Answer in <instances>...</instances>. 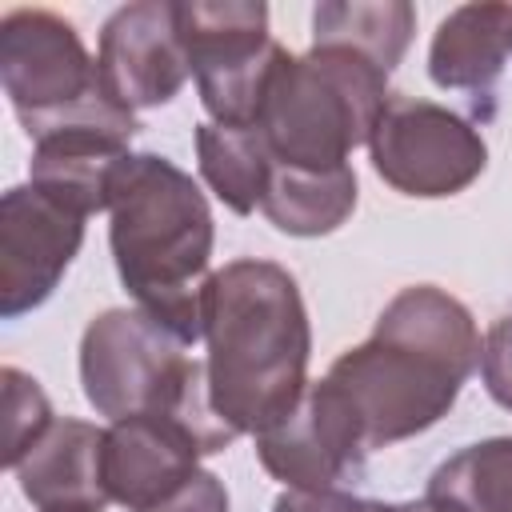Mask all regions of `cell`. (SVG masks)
<instances>
[{
  "instance_id": "cell-8",
  "label": "cell",
  "mask_w": 512,
  "mask_h": 512,
  "mask_svg": "<svg viewBox=\"0 0 512 512\" xmlns=\"http://www.w3.org/2000/svg\"><path fill=\"white\" fill-rule=\"evenodd\" d=\"M0 84L28 128L52 112H64L100 88L96 56H88L80 32L48 8H16L0 20Z\"/></svg>"
},
{
  "instance_id": "cell-7",
  "label": "cell",
  "mask_w": 512,
  "mask_h": 512,
  "mask_svg": "<svg viewBox=\"0 0 512 512\" xmlns=\"http://www.w3.org/2000/svg\"><path fill=\"white\" fill-rule=\"evenodd\" d=\"M372 168L384 184L416 200H440L464 192L488 168V144L460 112L392 92L372 136Z\"/></svg>"
},
{
  "instance_id": "cell-6",
  "label": "cell",
  "mask_w": 512,
  "mask_h": 512,
  "mask_svg": "<svg viewBox=\"0 0 512 512\" xmlns=\"http://www.w3.org/2000/svg\"><path fill=\"white\" fill-rule=\"evenodd\" d=\"M176 28L212 124L256 128L284 44L260 0H176Z\"/></svg>"
},
{
  "instance_id": "cell-9",
  "label": "cell",
  "mask_w": 512,
  "mask_h": 512,
  "mask_svg": "<svg viewBox=\"0 0 512 512\" xmlns=\"http://www.w3.org/2000/svg\"><path fill=\"white\" fill-rule=\"evenodd\" d=\"M80 212L56 204L32 184L0 196V316L16 320L40 308L84 244Z\"/></svg>"
},
{
  "instance_id": "cell-19",
  "label": "cell",
  "mask_w": 512,
  "mask_h": 512,
  "mask_svg": "<svg viewBox=\"0 0 512 512\" xmlns=\"http://www.w3.org/2000/svg\"><path fill=\"white\" fill-rule=\"evenodd\" d=\"M424 500L436 512H512V436L452 452L428 476Z\"/></svg>"
},
{
  "instance_id": "cell-16",
  "label": "cell",
  "mask_w": 512,
  "mask_h": 512,
  "mask_svg": "<svg viewBox=\"0 0 512 512\" xmlns=\"http://www.w3.org/2000/svg\"><path fill=\"white\" fill-rule=\"evenodd\" d=\"M356 208V172L352 164L312 172L276 164L260 212L288 236H328Z\"/></svg>"
},
{
  "instance_id": "cell-1",
  "label": "cell",
  "mask_w": 512,
  "mask_h": 512,
  "mask_svg": "<svg viewBox=\"0 0 512 512\" xmlns=\"http://www.w3.org/2000/svg\"><path fill=\"white\" fill-rule=\"evenodd\" d=\"M472 312L436 284L400 288L364 344L340 352L320 376L356 428L364 452L428 432L456 404L480 364Z\"/></svg>"
},
{
  "instance_id": "cell-13",
  "label": "cell",
  "mask_w": 512,
  "mask_h": 512,
  "mask_svg": "<svg viewBox=\"0 0 512 512\" xmlns=\"http://www.w3.org/2000/svg\"><path fill=\"white\" fill-rule=\"evenodd\" d=\"M12 472L36 512H104L112 504L104 488V428L76 416H56Z\"/></svg>"
},
{
  "instance_id": "cell-14",
  "label": "cell",
  "mask_w": 512,
  "mask_h": 512,
  "mask_svg": "<svg viewBox=\"0 0 512 512\" xmlns=\"http://www.w3.org/2000/svg\"><path fill=\"white\" fill-rule=\"evenodd\" d=\"M512 52V4L452 8L428 48V76L436 88L488 92Z\"/></svg>"
},
{
  "instance_id": "cell-21",
  "label": "cell",
  "mask_w": 512,
  "mask_h": 512,
  "mask_svg": "<svg viewBox=\"0 0 512 512\" xmlns=\"http://www.w3.org/2000/svg\"><path fill=\"white\" fill-rule=\"evenodd\" d=\"M480 380L488 388V396L512 412V312H504L480 348Z\"/></svg>"
},
{
  "instance_id": "cell-18",
  "label": "cell",
  "mask_w": 512,
  "mask_h": 512,
  "mask_svg": "<svg viewBox=\"0 0 512 512\" xmlns=\"http://www.w3.org/2000/svg\"><path fill=\"white\" fill-rule=\"evenodd\" d=\"M196 160L208 188L236 212L248 216L260 208L272 180V152L260 128H228V124H196Z\"/></svg>"
},
{
  "instance_id": "cell-4",
  "label": "cell",
  "mask_w": 512,
  "mask_h": 512,
  "mask_svg": "<svg viewBox=\"0 0 512 512\" xmlns=\"http://www.w3.org/2000/svg\"><path fill=\"white\" fill-rule=\"evenodd\" d=\"M80 384L88 404L108 420L128 416H176L204 452H224L236 432L216 416L208 400L204 360L188 356V344L172 336L144 308H108L80 336Z\"/></svg>"
},
{
  "instance_id": "cell-24",
  "label": "cell",
  "mask_w": 512,
  "mask_h": 512,
  "mask_svg": "<svg viewBox=\"0 0 512 512\" xmlns=\"http://www.w3.org/2000/svg\"><path fill=\"white\" fill-rule=\"evenodd\" d=\"M400 512H436L428 500H408V504H400Z\"/></svg>"
},
{
  "instance_id": "cell-3",
  "label": "cell",
  "mask_w": 512,
  "mask_h": 512,
  "mask_svg": "<svg viewBox=\"0 0 512 512\" xmlns=\"http://www.w3.org/2000/svg\"><path fill=\"white\" fill-rule=\"evenodd\" d=\"M108 244L136 308L188 348L204 340V272L212 260V208L200 184L156 152H128L108 188Z\"/></svg>"
},
{
  "instance_id": "cell-10",
  "label": "cell",
  "mask_w": 512,
  "mask_h": 512,
  "mask_svg": "<svg viewBox=\"0 0 512 512\" xmlns=\"http://www.w3.org/2000/svg\"><path fill=\"white\" fill-rule=\"evenodd\" d=\"M96 72L104 92L128 112L160 108L176 100V92L192 76V64L176 28V4L136 0L116 8L100 28Z\"/></svg>"
},
{
  "instance_id": "cell-15",
  "label": "cell",
  "mask_w": 512,
  "mask_h": 512,
  "mask_svg": "<svg viewBox=\"0 0 512 512\" xmlns=\"http://www.w3.org/2000/svg\"><path fill=\"white\" fill-rule=\"evenodd\" d=\"M124 156H128V148L108 144V140H92V136L40 140V144H32L28 184L40 188L44 196H52L56 204L80 212V216L108 212L112 172Z\"/></svg>"
},
{
  "instance_id": "cell-17",
  "label": "cell",
  "mask_w": 512,
  "mask_h": 512,
  "mask_svg": "<svg viewBox=\"0 0 512 512\" xmlns=\"http://www.w3.org/2000/svg\"><path fill=\"white\" fill-rule=\"evenodd\" d=\"M416 32V8L404 0H324L312 8V44L352 48L392 72Z\"/></svg>"
},
{
  "instance_id": "cell-23",
  "label": "cell",
  "mask_w": 512,
  "mask_h": 512,
  "mask_svg": "<svg viewBox=\"0 0 512 512\" xmlns=\"http://www.w3.org/2000/svg\"><path fill=\"white\" fill-rule=\"evenodd\" d=\"M144 512H228V492H224V484H220V476H212V472H196L188 484H180L168 500H160V504H152V508H144Z\"/></svg>"
},
{
  "instance_id": "cell-22",
  "label": "cell",
  "mask_w": 512,
  "mask_h": 512,
  "mask_svg": "<svg viewBox=\"0 0 512 512\" xmlns=\"http://www.w3.org/2000/svg\"><path fill=\"white\" fill-rule=\"evenodd\" d=\"M272 512H400V504L352 496V492H340V488H324V492H296V488H284V492L272 500Z\"/></svg>"
},
{
  "instance_id": "cell-12",
  "label": "cell",
  "mask_w": 512,
  "mask_h": 512,
  "mask_svg": "<svg viewBox=\"0 0 512 512\" xmlns=\"http://www.w3.org/2000/svg\"><path fill=\"white\" fill-rule=\"evenodd\" d=\"M204 444L176 416H128L104 428V488L112 504L144 512L200 472Z\"/></svg>"
},
{
  "instance_id": "cell-20",
  "label": "cell",
  "mask_w": 512,
  "mask_h": 512,
  "mask_svg": "<svg viewBox=\"0 0 512 512\" xmlns=\"http://www.w3.org/2000/svg\"><path fill=\"white\" fill-rule=\"evenodd\" d=\"M0 384H4V468H16L28 456V448L52 428L56 416L44 388L16 364L0 368Z\"/></svg>"
},
{
  "instance_id": "cell-11",
  "label": "cell",
  "mask_w": 512,
  "mask_h": 512,
  "mask_svg": "<svg viewBox=\"0 0 512 512\" xmlns=\"http://www.w3.org/2000/svg\"><path fill=\"white\" fill-rule=\"evenodd\" d=\"M256 456L268 476L296 492H324L364 472V444L324 384H308L304 400L256 436Z\"/></svg>"
},
{
  "instance_id": "cell-5",
  "label": "cell",
  "mask_w": 512,
  "mask_h": 512,
  "mask_svg": "<svg viewBox=\"0 0 512 512\" xmlns=\"http://www.w3.org/2000/svg\"><path fill=\"white\" fill-rule=\"evenodd\" d=\"M388 96V72L352 48H284L256 128L276 164L328 172L368 144Z\"/></svg>"
},
{
  "instance_id": "cell-2",
  "label": "cell",
  "mask_w": 512,
  "mask_h": 512,
  "mask_svg": "<svg viewBox=\"0 0 512 512\" xmlns=\"http://www.w3.org/2000/svg\"><path fill=\"white\" fill-rule=\"evenodd\" d=\"M200 312L208 400L236 436H260L308 392L312 328L300 284L288 268L244 256L208 272Z\"/></svg>"
}]
</instances>
